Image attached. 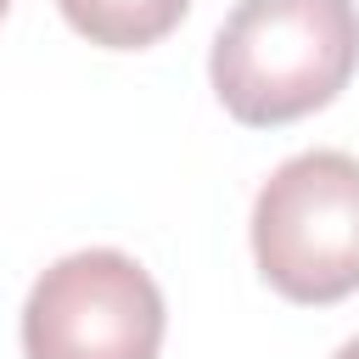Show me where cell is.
I'll list each match as a JSON object with an SVG mask.
<instances>
[{
    "label": "cell",
    "instance_id": "6da1fadb",
    "mask_svg": "<svg viewBox=\"0 0 359 359\" xmlns=\"http://www.w3.org/2000/svg\"><path fill=\"white\" fill-rule=\"evenodd\" d=\"M359 67L353 0H236L213 34L208 79L247 129H275L331 107Z\"/></svg>",
    "mask_w": 359,
    "mask_h": 359
},
{
    "label": "cell",
    "instance_id": "7a4b0ae2",
    "mask_svg": "<svg viewBox=\"0 0 359 359\" xmlns=\"http://www.w3.org/2000/svg\"><path fill=\"white\" fill-rule=\"evenodd\" d=\"M252 258L286 303L359 292V157L297 151L252 196Z\"/></svg>",
    "mask_w": 359,
    "mask_h": 359
},
{
    "label": "cell",
    "instance_id": "3957f363",
    "mask_svg": "<svg viewBox=\"0 0 359 359\" xmlns=\"http://www.w3.org/2000/svg\"><path fill=\"white\" fill-rule=\"evenodd\" d=\"M163 292L118 247H84L56 258L22 303L28 359H157Z\"/></svg>",
    "mask_w": 359,
    "mask_h": 359
},
{
    "label": "cell",
    "instance_id": "277c9868",
    "mask_svg": "<svg viewBox=\"0 0 359 359\" xmlns=\"http://www.w3.org/2000/svg\"><path fill=\"white\" fill-rule=\"evenodd\" d=\"M73 34H84L101 50H146L163 34H174L191 11V0H56Z\"/></svg>",
    "mask_w": 359,
    "mask_h": 359
},
{
    "label": "cell",
    "instance_id": "5b68a950",
    "mask_svg": "<svg viewBox=\"0 0 359 359\" xmlns=\"http://www.w3.org/2000/svg\"><path fill=\"white\" fill-rule=\"evenodd\" d=\"M337 359H359V337H353V342H342V348H337Z\"/></svg>",
    "mask_w": 359,
    "mask_h": 359
},
{
    "label": "cell",
    "instance_id": "8992f818",
    "mask_svg": "<svg viewBox=\"0 0 359 359\" xmlns=\"http://www.w3.org/2000/svg\"><path fill=\"white\" fill-rule=\"evenodd\" d=\"M6 6H11V0H0V17H6Z\"/></svg>",
    "mask_w": 359,
    "mask_h": 359
}]
</instances>
